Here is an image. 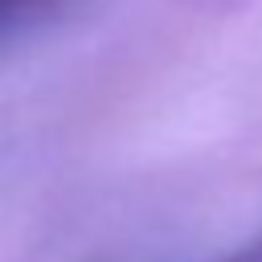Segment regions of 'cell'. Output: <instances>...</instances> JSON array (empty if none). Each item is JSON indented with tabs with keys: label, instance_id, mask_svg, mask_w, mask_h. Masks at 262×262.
<instances>
[{
	"label": "cell",
	"instance_id": "cell-1",
	"mask_svg": "<svg viewBox=\"0 0 262 262\" xmlns=\"http://www.w3.org/2000/svg\"><path fill=\"white\" fill-rule=\"evenodd\" d=\"M70 0H0V45L12 37H25L29 29L53 20Z\"/></svg>",
	"mask_w": 262,
	"mask_h": 262
},
{
	"label": "cell",
	"instance_id": "cell-2",
	"mask_svg": "<svg viewBox=\"0 0 262 262\" xmlns=\"http://www.w3.org/2000/svg\"><path fill=\"white\" fill-rule=\"evenodd\" d=\"M217 262H262V242H250V246H237L233 254L217 258Z\"/></svg>",
	"mask_w": 262,
	"mask_h": 262
}]
</instances>
